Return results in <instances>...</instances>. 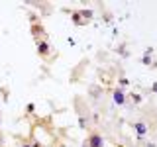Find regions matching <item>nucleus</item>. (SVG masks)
<instances>
[{
    "mask_svg": "<svg viewBox=\"0 0 157 147\" xmlns=\"http://www.w3.org/2000/svg\"><path fill=\"white\" fill-rule=\"evenodd\" d=\"M112 96H114V102H116L118 106H124V104H126V94H124V90H120V88H118V90H114V94H112Z\"/></svg>",
    "mask_w": 157,
    "mask_h": 147,
    "instance_id": "1",
    "label": "nucleus"
},
{
    "mask_svg": "<svg viewBox=\"0 0 157 147\" xmlns=\"http://www.w3.org/2000/svg\"><path fill=\"white\" fill-rule=\"evenodd\" d=\"M102 145H104L102 137H100V135H96V134H92V135H90V139H88V147H102Z\"/></svg>",
    "mask_w": 157,
    "mask_h": 147,
    "instance_id": "2",
    "label": "nucleus"
},
{
    "mask_svg": "<svg viewBox=\"0 0 157 147\" xmlns=\"http://www.w3.org/2000/svg\"><path fill=\"white\" fill-rule=\"evenodd\" d=\"M37 53L39 55H47L49 53V43L45 41V39H39L37 41Z\"/></svg>",
    "mask_w": 157,
    "mask_h": 147,
    "instance_id": "3",
    "label": "nucleus"
},
{
    "mask_svg": "<svg viewBox=\"0 0 157 147\" xmlns=\"http://www.w3.org/2000/svg\"><path fill=\"white\" fill-rule=\"evenodd\" d=\"M136 131H137L140 135H145V131H147L145 124H141V122H137V124H136Z\"/></svg>",
    "mask_w": 157,
    "mask_h": 147,
    "instance_id": "4",
    "label": "nucleus"
},
{
    "mask_svg": "<svg viewBox=\"0 0 157 147\" xmlns=\"http://www.w3.org/2000/svg\"><path fill=\"white\" fill-rule=\"evenodd\" d=\"M78 14H81V18H82V20H90L94 12H90V10H82V12H78Z\"/></svg>",
    "mask_w": 157,
    "mask_h": 147,
    "instance_id": "5",
    "label": "nucleus"
},
{
    "mask_svg": "<svg viewBox=\"0 0 157 147\" xmlns=\"http://www.w3.org/2000/svg\"><path fill=\"white\" fill-rule=\"evenodd\" d=\"M32 33H33L36 37H39V36L43 33V28H41V26H33V28H32Z\"/></svg>",
    "mask_w": 157,
    "mask_h": 147,
    "instance_id": "6",
    "label": "nucleus"
},
{
    "mask_svg": "<svg viewBox=\"0 0 157 147\" xmlns=\"http://www.w3.org/2000/svg\"><path fill=\"white\" fill-rule=\"evenodd\" d=\"M73 22H75V24H85V20L81 18V14H78V12H75V14H73Z\"/></svg>",
    "mask_w": 157,
    "mask_h": 147,
    "instance_id": "7",
    "label": "nucleus"
},
{
    "mask_svg": "<svg viewBox=\"0 0 157 147\" xmlns=\"http://www.w3.org/2000/svg\"><path fill=\"white\" fill-rule=\"evenodd\" d=\"M141 63H144V65H151V57H149V55H145L144 59H141Z\"/></svg>",
    "mask_w": 157,
    "mask_h": 147,
    "instance_id": "8",
    "label": "nucleus"
},
{
    "mask_svg": "<svg viewBox=\"0 0 157 147\" xmlns=\"http://www.w3.org/2000/svg\"><path fill=\"white\" fill-rule=\"evenodd\" d=\"M78 126H86V120H85V118H78Z\"/></svg>",
    "mask_w": 157,
    "mask_h": 147,
    "instance_id": "9",
    "label": "nucleus"
},
{
    "mask_svg": "<svg viewBox=\"0 0 157 147\" xmlns=\"http://www.w3.org/2000/svg\"><path fill=\"white\" fill-rule=\"evenodd\" d=\"M120 85L122 86H128V78H120Z\"/></svg>",
    "mask_w": 157,
    "mask_h": 147,
    "instance_id": "10",
    "label": "nucleus"
},
{
    "mask_svg": "<svg viewBox=\"0 0 157 147\" xmlns=\"http://www.w3.org/2000/svg\"><path fill=\"white\" fill-rule=\"evenodd\" d=\"M151 88H153V92H157V82H155V85H153V86H151Z\"/></svg>",
    "mask_w": 157,
    "mask_h": 147,
    "instance_id": "11",
    "label": "nucleus"
},
{
    "mask_svg": "<svg viewBox=\"0 0 157 147\" xmlns=\"http://www.w3.org/2000/svg\"><path fill=\"white\" fill-rule=\"evenodd\" d=\"M24 147H29V145H24Z\"/></svg>",
    "mask_w": 157,
    "mask_h": 147,
    "instance_id": "12",
    "label": "nucleus"
},
{
    "mask_svg": "<svg viewBox=\"0 0 157 147\" xmlns=\"http://www.w3.org/2000/svg\"><path fill=\"white\" fill-rule=\"evenodd\" d=\"M85 147H88V145H85Z\"/></svg>",
    "mask_w": 157,
    "mask_h": 147,
    "instance_id": "13",
    "label": "nucleus"
}]
</instances>
